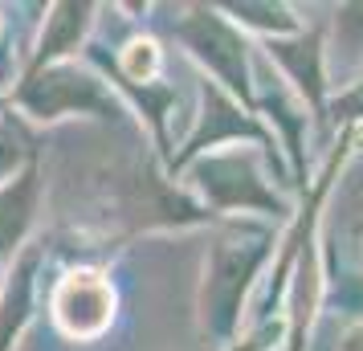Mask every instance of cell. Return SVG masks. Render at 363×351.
<instances>
[{
  "label": "cell",
  "instance_id": "6da1fadb",
  "mask_svg": "<svg viewBox=\"0 0 363 351\" xmlns=\"http://www.w3.org/2000/svg\"><path fill=\"white\" fill-rule=\"evenodd\" d=\"M111 306H115V294L99 274H69L57 290V302H53L57 323L69 335H82V339L99 335L111 323Z\"/></svg>",
  "mask_w": 363,
  "mask_h": 351
},
{
  "label": "cell",
  "instance_id": "7a4b0ae2",
  "mask_svg": "<svg viewBox=\"0 0 363 351\" xmlns=\"http://www.w3.org/2000/svg\"><path fill=\"white\" fill-rule=\"evenodd\" d=\"M127 69H131L135 78H147L151 69H155V50H151V45H131V53H127Z\"/></svg>",
  "mask_w": 363,
  "mask_h": 351
}]
</instances>
